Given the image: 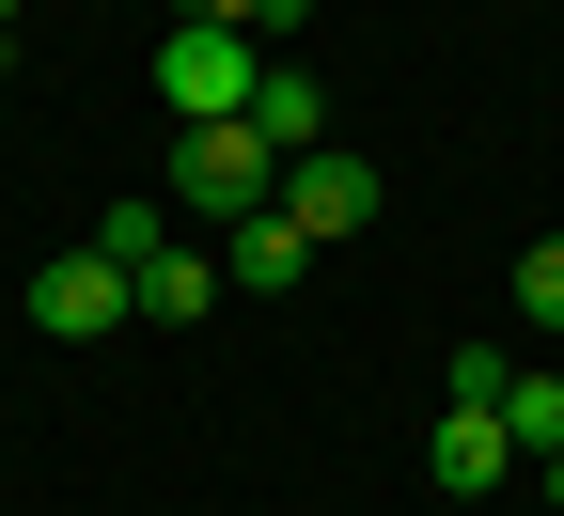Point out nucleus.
Returning a JSON list of instances; mask_svg holds the SVG:
<instances>
[{
    "label": "nucleus",
    "mask_w": 564,
    "mask_h": 516,
    "mask_svg": "<svg viewBox=\"0 0 564 516\" xmlns=\"http://www.w3.org/2000/svg\"><path fill=\"white\" fill-rule=\"evenodd\" d=\"M141 298H126V266L110 251H63V266H32V329L47 344H95V329H126Z\"/></svg>",
    "instance_id": "3"
},
{
    "label": "nucleus",
    "mask_w": 564,
    "mask_h": 516,
    "mask_svg": "<svg viewBox=\"0 0 564 516\" xmlns=\"http://www.w3.org/2000/svg\"><path fill=\"white\" fill-rule=\"evenodd\" d=\"M0 63H17V32H0Z\"/></svg>",
    "instance_id": "16"
},
{
    "label": "nucleus",
    "mask_w": 564,
    "mask_h": 516,
    "mask_svg": "<svg viewBox=\"0 0 564 516\" xmlns=\"http://www.w3.org/2000/svg\"><path fill=\"white\" fill-rule=\"evenodd\" d=\"M423 485H440V501L518 485V438H502V407H440V438H423Z\"/></svg>",
    "instance_id": "5"
},
{
    "label": "nucleus",
    "mask_w": 564,
    "mask_h": 516,
    "mask_svg": "<svg viewBox=\"0 0 564 516\" xmlns=\"http://www.w3.org/2000/svg\"><path fill=\"white\" fill-rule=\"evenodd\" d=\"M173 32H251V0H173Z\"/></svg>",
    "instance_id": "13"
},
{
    "label": "nucleus",
    "mask_w": 564,
    "mask_h": 516,
    "mask_svg": "<svg viewBox=\"0 0 564 516\" xmlns=\"http://www.w3.org/2000/svg\"><path fill=\"white\" fill-rule=\"evenodd\" d=\"M502 438H518V470L564 454V376H518V392H502Z\"/></svg>",
    "instance_id": "9"
},
{
    "label": "nucleus",
    "mask_w": 564,
    "mask_h": 516,
    "mask_svg": "<svg viewBox=\"0 0 564 516\" xmlns=\"http://www.w3.org/2000/svg\"><path fill=\"white\" fill-rule=\"evenodd\" d=\"M17 17H32V0H0V32H17Z\"/></svg>",
    "instance_id": "15"
},
{
    "label": "nucleus",
    "mask_w": 564,
    "mask_h": 516,
    "mask_svg": "<svg viewBox=\"0 0 564 516\" xmlns=\"http://www.w3.org/2000/svg\"><path fill=\"white\" fill-rule=\"evenodd\" d=\"M158 204H173V219H220V235H236L251 204H282V157H267L251 125H173V157H158Z\"/></svg>",
    "instance_id": "1"
},
{
    "label": "nucleus",
    "mask_w": 564,
    "mask_h": 516,
    "mask_svg": "<svg viewBox=\"0 0 564 516\" xmlns=\"http://www.w3.org/2000/svg\"><path fill=\"white\" fill-rule=\"evenodd\" d=\"M282 219H299L314 251H329V235H361V219H377V157H345V141H314V157L282 173Z\"/></svg>",
    "instance_id": "4"
},
{
    "label": "nucleus",
    "mask_w": 564,
    "mask_h": 516,
    "mask_svg": "<svg viewBox=\"0 0 564 516\" xmlns=\"http://www.w3.org/2000/svg\"><path fill=\"white\" fill-rule=\"evenodd\" d=\"M251 79H267L251 32H158V110H173V125H236Z\"/></svg>",
    "instance_id": "2"
},
{
    "label": "nucleus",
    "mask_w": 564,
    "mask_h": 516,
    "mask_svg": "<svg viewBox=\"0 0 564 516\" xmlns=\"http://www.w3.org/2000/svg\"><path fill=\"white\" fill-rule=\"evenodd\" d=\"M236 125L267 141V157H282V173H299V157H314V141H329V95L299 79V63H267V79H251V110H236Z\"/></svg>",
    "instance_id": "6"
},
{
    "label": "nucleus",
    "mask_w": 564,
    "mask_h": 516,
    "mask_svg": "<svg viewBox=\"0 0 564 516\" xmlns=\"http://www.w3.org/2000/svg\"><path fill=\"white\" fill-rule=\"evenodd\" d=\"M533 501H549V516H564V454H533Z\"/></svg>",
    "instance_id": "14"
},
{
    "label": "nucleus",
    "mask_w": 564,
    "mask_h": 516,
    "mask_svg": "<svg viewBox=\"0 0 564 516\" xmlns=\"http://www.w3.org/2000/svg\"><path fill=\"white\" fill-rule=\"evenodd\" d=\"M502 392H518L502 344H455V360H440V407H502Z\"/></svg>",
    "instance_id": "10"
},
{
    "label": "nucleus",
    "mask_w": 564,
    "mask_h": 516,
    "mask_svg": "<svg viewBox=\"0 0 564 516\" xmlns=\"http://www.w3.org/2000/svg\"><path fill=\"white\" fill-rule=\"evenodd\" d=\"M502 282H518V314H533V329H564V235H533Z\"/></svg>",
    "instance_id": "11"
},
{
    "label": "nucleus",
    "mask_w": 564,
    "mask_h": 516,
    "mask_svg": "<svg viewBox=\"0 0 564 516\" xmlns=\"http://www.w3.org/2000/svg\"><path fill=\"white\" fill-rule=\"evenodd\" d=\"M220 282H251V298H282V282H314V235H299L282 204H251L236 235H220Z\"/></svg>",
    "instance_id": "7"
},
{
    "label": "nucleus",
    "mask_w": 564,
    "mask_h": 516,
    "mask_svg": "<svg viewBox=\"0 0 564 516\" xmlns=\"http://www.w3.org/2000/svg\"><path fill=\"white\" fill-rule=\"evenodd\" d=\"M126 298H141V314H158V329H188L204 298H220V251H188V235H158V251H141V266H126Z\"/></svg>",
    "instance_id": "8"
},
{
    "label": "nucleus",
    "mask_w": 564,
    "mask_h": 516,
    "mask_svg": "<svg viewBox=\"0 0 564 516\" xmlns=\"http://www.w3.org/2000/svg\"><path fill=\"white\" fill-rule=\"evenodd\" d=\"M299 17H314V0H251V47L282 63V47H299Z\"/></svg>",
    "instance_id": "12"
}]
</instances>
